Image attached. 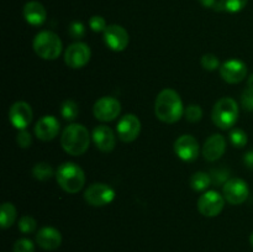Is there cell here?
Returning <instances> with one entry per match:
<instances>
[{
  "label": "cell",
  "mask_w": 253,
  "mask_h": 252,
  "mask_svg": "<svg viewBox=\"0 0 253 252\" xmlns=\"http://www.w3.org/2000/svg\"><path fill=\"white\" fill-rule=\"evenodd\" d=\"M182 98L174 89L166 88L157 95L155 101V114L158 120L166 124H175L184 115Z\"/></svg>",
  "instance_id": "1"
},
{
  "label": "cell",
  "mask_w": 253,
  "mask_h": 252,
  "mask_svg": "<svg viewBox=\"0 0 253 252\" xmlns=\"http://www.w3.org/2000/svg\"><path fill=\"white\" fill-rule=\"evenodd\" d=\"M91 135L82 124H69L61 135V146L71 156H82L90 145Z\"/></svg>",
  "instance_id": "2"
},
{
  "label": "cell",
  "mask_w": 253,
  "mask_h": 252,
  "mask_svg": "<svg viewBox=\"0 0 253 252\" xmlns=\"http://www.w3.org/2000/svg\"><path fill=\"white\" fill-rule=\"evenodd\" d=\"M56 180L59 187L67 193L76 194L85 185V173L83 168L74 162H64L57 168Z\"/></svg>",
  "instance_id": "3"
},
{
  "label": "cell",
  "mask_w": 253,
  "mask_h": 252,
  "mask_svg": "<svg viewBox=\"0 0 253 252\" xmlns=\"http://www.w3.org/2000/svg\"><path fill=\"white\" fill-rule=\"evenodd\" d=\"M240 109L237 101L230 96L219 99L215 103L211 111L212 123L221 130H229L234 127L239 120Z\"/></svg>",
  "instance_id": "4"
},
{
  "label": "cell",
  "mask_w": 253,
  "mask_h": 252,
  "mask_svg": "<svg viewBox=\"0 0 253 252\" xmlns=\"http://www.w3.org/2000/svg\"><path fill=\"white\" fill-rule=\"evenodd\" d=\"M32 47L34 51L40 58L46 59V61H53L57 59L62 53V41L58 35L54 34L53 31H44L39 32L35 36L32 41Z\"/></svg>",
  "instance_id": "5"
},
{
  "label": "cell",
  "mask_w": 253,
  "mask_h": 252,
  "mask_svg": "<svg viewBox=\"0 0 253 252\" xmlns=\"http://www.w3.org/2000/svg\"><path fill=\"white\" fill-rule=\"evenodd\" d=\"M115 190L105 183H93L84 192V199L89 205L101 208L109 205L115 199Z\"/></svg>",
  "instance_id": "6"
},
{
  "label": "cell",
  "mask_w": 253,
  "mask_h": 252,
  "mask_svg": "<svg viewBox=\"0 0 253 252\" xmlns=\"http://www.w3.org/2000/svg\"><path fill=\"white\" fill-rule=\"evenodd\" d=\"M224 195L220 194L216 190H207L203 193L198 199V210L203 216L215 217L221 214L225 207Z\"/></svg>",
  "instance_id": "7"
},
{
  "label": "cell",
  "mask_w": 253,
  "mask_h": 252,
  "mask_svg": "<svg viewBox=\"0 0 253 252\" xmlns=\"http://www.w3.org/2000/svg\"><path fill=\"white\" fill-rule=\"evenodd\" d=\"M90 47L81 41L69 44L64 52V62L72 69H79L85 67L90 61Z\"/></svg>",
  "instance_id": "8"
},
{
  "label": "cell",
  "mask_w": 253,
  "mask_h": 252,
  "mask_svg": "<svg viewBox=\"0 0 253 252\" xmlns=\"http://www.w3.org/2000/svg\"><path fill=\"white\" fill-rule=\"evenodd\" d=\"M222 195L229 204H244L250 195L249 184L241 178H230L222 185Z\"/></svg>",
  "instance_id": "9"
},
{
  "label": "cell",
  "mask_w": 253,
  "mask_h": 252,
  "mask_svg": "<svg viewBox=\"0 0 253 252\" xmlns=\"http://www.w3.org/2000/svg\"><path fill=\"white\" fill-rule=\"evenodd\" d=\"M121 113V103L114 96H103L93 105V115L96 120L109 123L119 118Z\"/></svg>",
  "instance_id": "10"
},
{
  "label": "cell",
  "mask_w": 253,
  "mask_h": 252,
  "mask_svg": "<svg viewBox=\"0 0 253 252\" xmlns=\"http://www.w3.org/2000/svg\"><path fill=\"white\" fill-rule=\"evenodd\" d=\"M174 152L184 162H194L200 152V146L197 138L192 135H182L175 140Z\"/></svg>",
  "instance_id": "11"
},
{
  "label": "cell",
  "mask_w": 253,
  "mask_h": 252,
  "mask_svg": "<svg viewBox=\"0 0 253 252\" xmlns=\"http://www.w3.org/2000/svg\"><path fill=\"white\" fill-rule=\"evenodd\" d=\"M220 76L224 79L226 83L229 84H237L241 83L244 79L247 77V69L246 63L241 59L232 58L229 61L224 62L220 67Z\"/></svg>",
  "instance_id": "12"
},
{
  "label": "cell",
  "mask_w": 253,
  "mask_h": 252,
  "mask_svg": "<svg viewBox=\"0 0 253 252\" xmlns=\"http://www.w3.org/2000/svg\"><path fill=\"white\" fill-rule=\"evenodd\" d=\"M118 136L123 142L128 143L135 141L141 132V121L135 114H126L119 120L116 125Z\"/></svg>",
  "instance_id": "13"
},
{
  "label": "cell",
  "mask_w": 253,
  "mask_h": 252,
  "mask_svg": "<svg viewBox=\"0 0 253 252\" xmlns=\"http://www.w3.org/2000/svg\"><path fill=\"white\" fill-rule=\"evenodd\" d=\"M104 42L106 46L115 52H121L126 49L130 42L128 32L120 25H109L104 31Z\"/></svg>",
  "instance_id": "14"
},
{
  "label": "cell",
  "mask_w": 253,
  "mask_h": 252,
  "mask_svg": "<svg viewBox=\"0 0 253 252\" xmlns=\"http://www.w3.org/2000/svg\"><path fill=\"white\" fill-rule=\"evenodd\" d=\"M34 111L31 105L26 101H16L10 106L9 120L17 130H25L31 124Z\"/></svg>",
  "instance_id": "15"
},
{
  "label": "cell",
  "mask_w": 253,
  "mask_h": 252,
  "mask_svg": "<svg viewBox=\"0 0 253 252\" xmlns=\"http://www.w3.org/2000/svg\"><path fill=\"white\" fill-rule=\"evenodd\" d=\"M59 128H61V124L56 116L44 115L37 121L34 131L39 140L47 142V141H52L57 137V135L59 133Z\"/></svg>",
  "instance_id": "16"
},
{
  "label": "cell",
  "mask_w": 253,
  "mask_h": 252,
  "mask_svg": "<svg viewBox=\"0 0 253 252\" xmlns=\"http://www.w3.org/2000/svg\"><path fill=\"white\" fill-rule=\"evenodd\" d=\"M91 140L101 152H111L116 146L115 132L106 125L96 126L91 132Z\"/></svg>",
  "instance_id": "17"
},
{
  "label": "cell",
  "mask_w": 253,
  "mask_h": 252,
  "mask_svg": "<svg viewBox=\"0 0 253 252\" xmlns=\"http://www.w3.org/2000/svg\"><path fill=\"white\" fill-rule=\"evenodd\" d=\"M226 151V138L221 133H212L204 142L203 156L209 162H215L224 156Z\"/></svg>",
  "instance_id": "18"
},
{
  "label": "cell",
  "mask_w": 253,
  "mask_h": 252,
  "mask_svg": "<svg viewBox=\"0 0 253 252\" xmlns=\"http://www.w3.org/2000/svg\"><path fill=\"white\" fill-rule=\"evenodd\" d=\"M36 242L44 251H54L62 244V234L52 226H43L37 231Z\"/></svg>",
  "instance_id": "19"
},
{
  "label": "cell",
  "mask_w": 253,
  "mask_h": 252,
  "mask_svg": "<svg viewBox=\"0 0 253 252\" xmlns=\"http://www.w3.org/2000/svg\"><path fill=\"white\" fill-rule=\"evenodd\" d=\"M22 14H24L27 24L32 25V26H41L47 19L46 9L41 2L36 1V0L27 1L22 10Z\"/></svg>",
  "instance_id": "20"
},
{
  "label": "cell",
  "mask_w": 253,
  "mask_h": 252,
  "mask_svg": "<svg viewBox=\"0 0 253 252\" xmlns=\"http://www.w3.org/2000/svg\"><path fill=\"white\" fill-rule=\"evenodd\" d=\"M16 208L12 203H4L1 205V210H0V225L1 229L6 230L14 225L15 220H16Z\"/></svg>",
  "instance_id": "21"
},
{
  "label": "cell",
  "mask_w": 253,
  "mask_h": 252,
  "mask_svg": "<svg viewBox=\"0 0 253 252\" xmlns=\"http://www.w3.org/2000/svg\"><path fill=\"white\" fill-rule=\"evenodd\" d=\"M189 183L192 189L195 190V192H204V190H207L210 187V184H212L211 177L207 172L193 173L189 179Z\"/></svg>",
  "instance_id": "22"
},
{
  "label": "cell",
  "mask_w": 253,
  "mask_h": 252,
  "mask_svg": "<svg viewBox=\"0 0 253 252\" xmlns=\"http://www.w3.org/2000/svg\"><path fill=\"white\" fill-rule=\"evenodd\" d=\"M32 175H34L35 179L44 182V180L51 179L53 175H56V172L49 163L39 162L32 167Z\"/></svg>",
  "instance_id": "23"
},
{
  "label": "cell",
  "mask_w": 253,
  "mask_h": 252,
  "mask_svg": "<svg viewBox=\"0 0 253 252\" xmlns=\"http://www.w3.org/2000/svg\"><path fill=\"white\" fill-rule=\"evenodd\" d=\"M79 114V105L72 99L64 100L61 105V115L64 120L73 121L76 120Z\"/></svg>",
  "instance_id": "24"
},
{
  "label": "cell",
  "mask_w": 253,
  "mask_h": 252,
  "mask_svg": "<svg viewBox=\"0 0 253 252\" xmlns=\"http://www.w3.org/2000/svg\"><path fill=\"white\" fill-rule=\"evenodd\" d=\"M229 140L231 145L236 148H244L247 145V142H249L247 133L242 128L239 127H235L230 131Z\"/></svg>",
  "instance_id": "25"
},
{
  "label": "cell",
  "mask_w": 253,
  "mask_h": 252,
  "mask_svg": "<svg viewBox=\"0 0 253 252\" xmlns=\"http://www.w3.org/2000/svg\"><path fill=\"white\" fill-rule=\"evenodd\" d=\"M224 11L231 12V14H236V12L242 11L246 7L249 0H220Z\"/></svg>",
  "instance_id": "26"
},
{
  "label": "cell",
  "mask_w": 253,
  "mask_h": 252,
  "mask_svg": "<svg viewBox=\"0 0 253 252\" xmlns=\"http://www.w3.org/2000/svg\"><path fill=\"white\" fill-rule=\"evenodd\" d=\"M184 116L189 123H199L203 119V109L200 105H197V104H190L189 106L185 108Z\"/></svg>",
  "instance_id": "27"
},
{
  "label": "cell",
  "mask_w": 253,
  "mask_h": 252,
  "mask_svg": "<svg viewBox=\"0 0 253 252\" xmlns=\"http://www.w3.org/2000/svg\"><path fill=\"white\" fill-rule=\"evenodd\" d=\"M200 63H202V67L205 69V71H216V69H220V61L214 53H205L204 56L200 59Z\"/></svg>",
  "instance_id": "28"
},
{
  "label": "cell",
  "mask_w": 253,
  "mask_h": 252,
  "mask_svg": "<svg viewBox=\"0 0 253 252\" xmlns=\"http://www.w3.org/2000/svg\"><path fill=\"white\" fill-rule=\"evenodd\" d=\"M37 229V221L30 215H24L19 220V230L22 234H31Z\"/></svg>",
  "instance_id": "29"
},
{
  "label": "cell",
  "mask_w": 253,
  "mask_h": 252,
  "mask_svg": "<svg viewBox=\"0 0 253 252\" xmlns=\"http://www.w3.org/2000/svg\"><path fill=\"white\" fill-rule=\"evenodd\" d=\"M68 34L73 40H81L85 36V26L81 21H72L68 26Z\"/></svg>",
  "instance_id": "30"
},
{
  "label": "cell",
  "mask_w": 253,
  "mask_h": 252,
  "mask_svg": "<svg viewBox=\"0 0 253 252\" xmlns=\"http://www.w3.org/2000/svg\"><path fill=\"white\" fill-rule=\"evenodd\" d=\"M89 27H90L91 31L94 32H104L108 27L106 25V20L104 19L100 15H94L89 19Z\"/></svg>",
  "instance_id": "31"
},
{
  "label": "cell",
  "mask_w": 253,
  "mask_h": 252,
  "mask_svg": "<svg viewBox=\"0 0 253 252\" xmlns=\"http://www.w3.org/2000/svg\"><path fill=\"white\" fill-rule=\"evenodd\" d=\"M14 252H35V245L30 239L22 237L14 244Z\"/></svg>",
  "instance_id": "32"
},
{
  "label": "cell",
  "mask_w": 253,
  "mask_h": 252,
  "mask_svg": "<svg viewBox=\"0 0 253 252\" xmlns=\"http://www.w3.org/2000/svg\"><path fill=\"white\" fill-rule=\"evenodd\" d=\"M210 177H211L212 184L224 185L229 180V170L224 169V168H217L210 173Z\"/></svg>",
  "instance_id": "33"
},
{
  "label": "cell",
  "mask_w": 253,
  "mask_h": 252,
  "mask_svg": "<svg viewBox=\"0 0 253 252\" xmlns=\"http://www.w3.org/2000/svg\"><path fill=\"white\" fill-rule=\"evenodd\" d=\"M16 142L17 145L21 148H29L32 145V136L29 131L25 128V130H19L16 136Z\"/></svg>",
  "instance_id": "34"
},
{
  "label": "cell",
  "mask_w": 253,
  "mask_h": 252,
  "mask_svg": "<svg viewBox=\"0 0 253 252\" xmlns=\"http://www.w3.org/2000/svg\"><path fill=\"white\" fill-rule=\"evenodd\" d=\"M241 105L245 110L253 111V93L250 89H245L241 95Z\"/></svg>",
  "instance_id": "35"
},
{
  "label": "cell",
  "mask_w": 253,
  "mask_h": 252,
  "mask_svg": "<svg viewBox=\"0 0 253 252\" xmlns=\"http://www.w3.org/2000/svg\"><path fill=\"white\" fill-rule=\"evenodd\" d=\"M244 163L249 169H253V150L245 153Z\"/></svg>",
  "instance_id": "36"
},
{
  "label": "cell",
  "mask_w": 253,
  "mask_h": 252,
  "mask_svg": "<svg viewBox=\"0 0 253 252\" xmlns=\"http://www.w3.org/2000/svg\"><path fill=\"white\" fill-rule=\"evenodd\" d=\"M199 2L204 7H212V9H214V6L216 5L217 0H199Z\"/></svg>",
  "instance_id": "37"
},
{
  "label": "cell",
  "mask_w": 253,
  "mask_h": 252,
  "mask_svg": "<svg viewBox=\"0 0 253 252\" xmlns=\"http://www.w3.org/2000/svg\"><path fill=\"white\" fill-rule=\"evenodd\" d=\"M247 89H250L253 93V74H251L249 79H247Z\"/></svg>",
  "instance_id": "38"
},
{
  "label": "cell",
  "mask_w": 253,
  "mask_h": 252,
  "mask_svg": "<svg viewBox=\"0 0 253 252\" xmlns=\"http://www.w3.org/2000/svg\"><path fill=\"white\" fill-rule=\"evenodd\" d=\"M250 244H251V246L253 247V232L251 234V236H250Z\"/></svg>",
  "instance_id": "39"
}]
</instances>
